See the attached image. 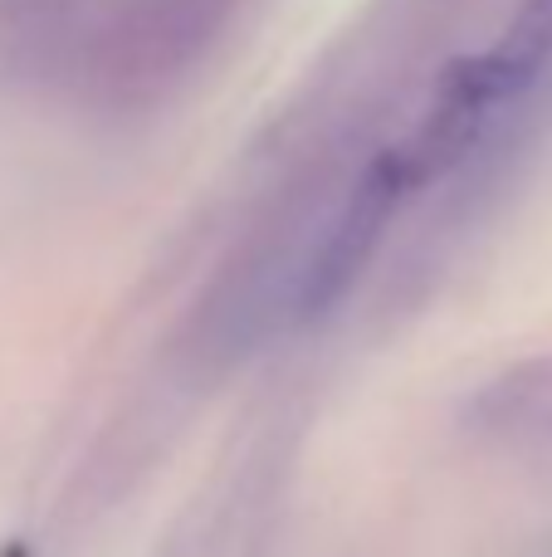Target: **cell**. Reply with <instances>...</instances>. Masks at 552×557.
Returning a JSON list of instances; mask_svg holds the SVG:
<instances>
[{
	"label": "cell",
	"instance_id": "cell-1",
	"mask_svg": "<svg viewBox=\"0 0 552 557\" xmlns=\"http://www.w3.org/2000/svg\"><path fill=\"white\" fill-rule=\"evenodd\" d=\"M406 196H411V182H406V166H401L397 147H387L381 157H372L362 166L342 211L333 215L328 235H323V245L313 250L309 270L299 278V318H309V323L313 318H328L348 298V288L367 270L372 250L381 245L391 215H397V206Z\"/></svg>",
	"mask_w": 552,
	"mask_h": 557
},
{
	"label": "cell",
	"instance_id": "cell-2",
	"mask_svg": "<svg viewBox=\"0 0 552 557\" xmlns=\"http://www.w3.org/2000/svg\"><path fill=\"white\" fill-rule=\"evenodd\" d=\"M485 69L489 88L499 103H514L528 88L543 78V69L552 64V0H518L509 29L499 35L494 49L475 54Z\"/></svg>",
	"mask_w": 552,
	"mask_h": 557
},
{
	"label": "cell",
	"instance_id": "cell-3",
	"mask_svg": "<svg viewBox=\"0 0 552 557\" xmlns=\"http://www.w3.org/2000/svg\"><path fill=\"white\" fill-rule=\"evenodd\" d=\"M485 421L509 425L514 435L552 441V367H524L485 396Z\"/></svg>",
	"mask_w": 552,
	"mask_h": 557
}]
</instances>
